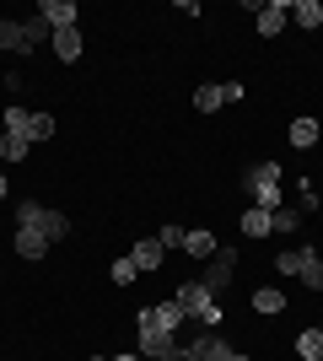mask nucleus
Returning a JSON list of instances; mask_svg holds the SVG:
<instances>
[{"mask_svg": "<svg viewBox=\"0 0 323 361\" xmlns=\"http://www.w3.org/2000/svg\"><path fill=\"white\" fill-rule=\"evenodd\" d=\"M54 32H49L44 16H32V22H0V49L6 54H32L38 44H49Z\"/></svg>", "mask_w": 323, "mask_h": 361, "instance_id": "nucleus-1", "label": "nucleus"}, {"mask_svg": "<svg viewBox=\"0 0 323 361\" xmlns=\"http://www.w3.org/2000/svg\"><path fill=\"white\" fill-rule=\"evenodd\" d=\"M172 302L184 307V318H200L205 329H215V324L227 318V313H221V302H215L210 291L200 286V281H184V286H178V297H172Z\"/></svg>", "mask_w": 323, "mask_h": 361, "instance_id": "nucleus-2", "label": "nucleus"}, {"mask_svg": "<svg viewBox=\"0 0 323 361\" xmlns=\"http://www.w3.org/2000/svg\"><path fill=\"white\" fill-rule=\"evenodd\" d=\"M16 221H22V226H38L49 243L70 238V216H65V211H49V205H38V200H22V205H16Z\"/></svg>", "mask_w": 323, "mask_h": 361, "instance_id": "nucleus-3", "label": "nucleus"}, {"mask_svg": "<svg viewBox=\"0 0 323 361\" xmlns=\"http://www.w3.org/2000/svg\"><path fill=\"white\" fill-rule=\"evenodd\" d=\"M140 334H178V324H184V307L178 302H156V307H140Z\"/></svg>", "mask_w": 323, "mask_h": 361, "instance_id": "nucleus-4", "label": "nucleus"}, {"mask_svg": "<svg viewBox=\"0 0 323 361\" xmlns=\"http://www.w3.org/2000/svg\"><path fill=\"white\" fill-rule=\"evenodd\" d=\"M232 275H237V248H221V254L210 259V270L200 275V286L210 291V297H221V291L232 286Z\"/></svg>", "mask_w": 323, "mask_h": 361, "instance_id": "nucleus-5", "label": "nucleus"}, {"mask_svg": "<svg viewBox=\"0 0 323 361\" xmlns=\"http://www.w3.org/2000/svg\"><path fill=\"white\" fill-rule=\"evenodd\" d=\"M253 16H259V38H275V32L291 22V6H286V0H264V6H253Z\"/></svg>", "mask_w": 323, "mask_h": 361, "instance_id": "nucleus-6", "label": "nucleus"}, {"mask_svg": "<svg viewBox=\"0 0 323 361\" xmlns=\"http://www.w3.org/2000/svg\"><path fill=\"white\" fill-rule=\"evenodd\" d=\"M38 16L49 22V32H65V27H76V6L70 0H38Z\"/></svg>", "mask_w": 323, "mask_h": 361, "instance_id": "nucleus-7", "label": "nucleus"}, {"mask_svg": "<svg viewBox=\"0 0 323 361\" xmlns=\"http://www.w3.org/2000/svg\"><path fill=\"white\" fill-rule=\"evenodd\" d=\"M189 356H194V361H232V356H237V350H232V345H227V340H221V334H215V329H205L200 340L189 345Z\"/></svg>", "mask_w": 323, "mask_h": 361, "instance_id": "nucleus-8", "label": "nucleus"}, {"mask_svg": "<svg viewBox=\"0 0 323 361\" xmlns=\"http://www.w3.org/2000/svg\"><path fill=\"white\" fill-rule=\"evenodd\" d=\"M129 259H135V270H140V275H151V270H162V259H167V248H162L156 238H140L135 248H129Z\"/></svg>", "mask_w": 323, "mask_h": 361, "instance_id": "nucleus-9", "label": "nucleus"}, {"mask_svg": "<svg viewBox=\"0 0 323 361\" xmlns=\"http://www.w3.org/2000/svg\"><path fill=\"white\" fill-rule=\"evenodd\" d=\"M16 254H22V259H44L49 254V238L38 232V226H22V221H16Z\"/></svg>", "mask_w": 323, "mask_h": 361, "instance_id": "nucleus-10", "label": "nucleus"}, {"mask_svg": "<svg viewBox=\"0 0 323 361\" xmlns=\"http://www.w3.org/2000/svg\"><path fill=\"white\" fill-rule=\"evenodd\" d=\"M264 189H280V162H253L248 167V195H264Z\"/></svg>", "mask_w": 323, "mask_h": 361, "instance_id": "nucleus-11", "label": "nucleus"}, {"mask_svg": "<svg viewBox=\"0 0 323 361\" xmlns=\"http://www.w3.org/2000/svg\"><path fill=\"white\" fill-rule=\"evenodd\" d=\"M49 44H54V54H60L65 65H76V60H81V49H87V44H81V27H65V32H54Z\"/></svg>", "mask_w": 323, "mask_h": 361, "instance_id": "nucleus-12", "label": "nucleus"}, {"mask_svg": "<svg viewBox=\"0 0 323 361\" xmlns=\"http://www.w3.org/2000/svg\"><path fill=\"white\" fill-rule=\"evenodd\" d=\"M172 350H178L172 334H140V356H146V361H167Z\"/></svg>", "mask_w": 323, "mask_h": 361, "instance_id": "nucleus-13", "label": "nucleus"}, {"mask_svg": "<svg viewBox=\"0 0 323 361\" xmlns=\"http://www.w3.org/2000/svg\"><path fill=\"white\" fill-rule=\"evenodd\" d=\"M27 151H32V135H27V130H6V135H0V157H6V162H22Z\"/></svg>", "mask_w": 323, "mask_h": 361, "instance_id": "nucleus-14", "label": "nucleus"}, {"mask_svg": "<svg viewBox=\"0 0 323 361\" xmlns=\"http://www.w3.org/2000/svg\"><path fill=\"white\" fill-rule=\"evenodd\" d=\"M184 254H194V259H215V254H221V243H215L210 232L200 226V232H189V238H184Z\"/></svg>", "mask_w": 323, "mask_h": 361, "instance_id": "nucleus-15", "label": "nucleus"}, {"mask_svg": "<svg viewBox=\"0 0 323 361\" xmlns=\"http://www.w3.org/2000/svg\"><path fill=\"white\" fill-rule=\"evenodd\" d=\"M291 22H296V27H323V6H318V0H296V6H291Z\"/></svg>", "mask_w": 323, "mask_h": 361, "instance_id": "nucleus-16", "label": "nucleus"}, {"mask_svg": "<svg viewBox=\"0 0 323 361\" xmlns=\"http://www.w3.org/2000/svg\"><path fill=\"white\" fill-rule=\"evenodd\" d=\"M253 313H264V318L286 313V297H280L275 286H259V291H253Z\"/></svg>", "mask_w": 323, "mask_h": 361, "instance_id": "nucleus-17", "label": "nucleus"}, {"mask_svg": "<svg viewBox=\"0 0 323 361\" xmlns=\"http://www.w3.org/2000/svg\"><path fill=\"white\" fill-rule=\"evenodd\" d=\"M296 254H302V270H296V275H302L312 291H323V259L312 254V248H296Z\"/></svg>", "mask_w": 323, "mask_h": 361, "instance_id": "nucleus-18", "label": "nucleus"}, {"mask_svg": "<svg viewBox=\"0 0 323 361\" xmlns=\"http://www.w3.org/2000/svg\"><path fill=\"white\" fill-rule=\"evenodd\" d=\"M194 108H200V114H215V108H227V92L215 87V81H205V87L194 92Z\"/></svg>", "mask_w": 323, "mask_h": 361, "instance_id": "nucleus-19", "label": "nucleus"}, {"mask_svg": "<svg viewBox=\"0 0 323 361\" xmlns=\"http://www.w3.org/2000/svg\"><path fill=\"white\" fill-rule=\"evenodd\" d=\"M243 232H248V238H270V211L248 205V211H243Z\"/></svg>", "mask_w": 323, "mask_h": 361, "instance_id": "nucleus-20", "label": "nucleus"}, {"mask_svg": "<svg viewBox=\"0 0 323 361\" xmlns=\"http://www.w3.org/2000/svg\"><path fill=\"white\" fill-rule=\"evenodd\" d=\"M296 356H302V361H323V329L302 334V340H296Z\"/></svg>", "mask_w": 323, "mask_h": 361, "instance_id": "nucleus-21", "label": "nucleus"}, {"mask_svg": "<svg viewBox=\"0 0 323 361\" xmlns=\"http://www.w3.org/2000/svg\"><path fill=\"white\" fill-rule=\"evenodd\" d=\"M291 146H318V119H296L291 124Z\"/></svg>", "mask_w": 323, "mask_h": 361, "instance_id": "nucleus-22", "label": "nucleus"}, {"mask_svg": "<svg viewBox=\"0 0 323 361\" xmlns=\"http://www.w3.org/2000/svg\"><path fill=\"white\" fill-rule=\"evenodd\" d=\"M296 226H302V211H291V205H280L270 216V232H296Z\"/></svg>", "mask_w": 323, "mask_h": 361, "instance_id": "nucleus-23", "label": "nucleus"}, {"mask_svg": "<svg viewBox=\"0 0 323 361\" xmlns=\"http://www.w3.org/2000/svg\"><path fill=\"white\" fill-rule=\"evenodd\" d=\"M108 275H113L119 286H129V281H140V270H135V259H129V254H124V259H113V270H108Z\"/></svg>", "mask_w": 323, "mask_h": 361, "instance_id": "nucleus-24", "label": "nucleus"}, {"mask_svg": "<svg viewBox=\"0 0 323 361\" xmlns=\"http://www.w3.org/2000/svg\"><path fill=\"white\" fill-rule=\"evenodd\" d=\"M184 238H189V226H162V232H156L162 248H184Z\"/></svg>", "mask_w": 323, "mask_h": 361, "instance_id": "nucleus-25", "label": "nucleus"}, {"mask_svg": "<svg viewBox=\"0 0 323 361\" xmlns=\"http://www.w3.org/2000/svg\"><path fill=\"white\" fill-rule=\"evenodd\" d=\"M54 135V114H32V140H49Z\"/></svg>", "mask_w": 323, "mask_h": 361, "instance_id": "nucleus-26", "label": "nucleus"}, {"mask_svg": "<svg viewBox=\"0 0 323 361\" xmlns=\"http://www.w3.org/2000/svg\"><path fill=\"white\" fill-rule=\"evenodd\" d=\"M275 270H280V275H296V270H302V254H296V248H286V254L275 259Z\"/></svg>", "mask_w": 323, "mask_h": 361, "instance_id": "nucleus-27", "label": "nucleus"}, {"mask_svg": "<svg viewBox=\"0 0 323 361\" xmlns=\"http://www.w3.org/2000/svg\"><path fill=\"white\" fill-rule=\"evenodd\" d=\"M221 92H227V103H243V97H248V87H243V81H227Z\"/></svg>", "mask_w": 323, "mask_h": 361, "instance_id": "nucleus-28", "label": "nucleus"}, {"mask_svg": "<svg viewBox=\"0 0 323 361\" xmlns=\"http://www.w3.org/2000/svg\"><path fill=\"white\" fill-rule=\"evenodd\" d=\"M113 361H146V356H113Z\"/></svg>", "mask_w": 323, "mask_h": 361, "instance_id": "nucleus-29", "label": "nucleus"}, {"mask_svg": "<svg viewBox=\"0 0 323 361\" xmlns=\"http://www.w3.org/2000/svg\"><path fill=\"white\" fill-rule=\"evenodd\" d=\"M6 189H11V183H6V178H0V200H6Z\"/></svg>", "mask_w": 323, "mask_h": 361, "instance_id": "nucleus-30", "label": "nucleus"}, {"mask_svg": "<svg viewBox=\"0 0 323 361\" xmlns=\"http://www.w3.org/2000/svg\"><path fill=\"white\" fill-rule=\"evenodd\" d=\"M92 361H113V356H92Z\"/></svg>", "mask_w": 323, "mask_h": 361, "instance_id": "nucleus-31", "label": "nucleus"}, {"mask_svg": "<svg viewBox=\"0 0 323 361\" xmlns=\"http://www.w3.org/2000/svg\"><path fill=\"white\" fill-rule=\"evenodd\" d=\"M232 361H248V356H232Z\"/></svg>", "mask_w": 323, "mask_h": 361, "instance_id": "nucleus-32", "label": "nucleus"}]
</instances>
